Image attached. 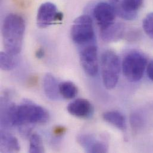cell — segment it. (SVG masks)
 <instances>
[{
  "label": "cell",
  "mask_w": 153,
  "mask_h": 153,
  "mask_svg": "<svg viewBox=\"0 0 153 153\" xmlns=\"http://www.w3.org/2000/svg\"><path fill=\"white\" fill-rule=\"evenodd\" d=\"M25 30L24 19L16 14H10L4 20L2 26V37L7 53L16 56L22 48Z\"/></svg>",
  "instance_id": "cell-1"
},
{
  "label": "cell",
  "mask_w": 153,
  "mask_h": 153,
  "mask_svg": "<svg viewBox=\"0 0 153 153\" xmlns=\"http://www.w3.org/2000/svg\"><path fill=\"white\" fill-rule=\"evenodd\" d=\"M16 126H20L21 131L26 129V134L29 126L47 123L50 119L48 112L42 107L35 103L25 100L17 107Z\"/></svg>",
  "instance_id": "cell-2"
},
{
  "label": "cell",
  "mask_w": 153,
  "mask_h": 153,
  "mask_svg": "<svg viewBox=\"0 0 153 153\" xmlns=\"http://www.w3.org/2000/svg\"><path fill=\"white\" fill-rule=\"evenodd\" d=\"M101 71L105 87L112 89L117 85L120 72V62L118 56L111 50H106L101 55Z\"/></svg>",
  "instance_id": "cell-3"
},
{
  "label": "cell",
  "mask_w": 153,
  "mask_h": 153,
  "mask_svg": "<svg viewBox=\"0 0 153 153\" xmlns=\"http://www.w3.org/2000/svg\"><path fill=\"white\" fill-rule=\"evenodd\" d=\"M147 65V57L138 51H131L125 57L122 62L124 76L131 82H137L143 77Z\"/></svg>",
  "instance_id": "cell-4"
},
{
  "label": "cell",
  "mask_w": 153,
  "mask_h": 153,
  "mask_svg": "<svg viewBox=\"0 0 153 153\" xmlns=\"http://www.w3.org/2000/svg\"><path fill=\"white\" fill-rule=\"evenodd\" d=\"M73 41L80 46L95 42V33L92 19L88 15L78 17L71 28Z\"/></svg>",
  "instance_id": "cell-5"
},
{
  "label": "cell",
  "mask_w": 153,
  "mask_h": 153,
  "mask_svg": "<svg viewBox=\"0 0 153 153\" xmlns=\"http://www.w3.org/2000/svg\"><path fill=\"white\" fill-rule=\"evenodd\" d=\"M63 14L57 10L56 5L50 2L43 3L38 8L36 22L40 28H45L60 23L63 20Z\"/></svg>",
  "instance_id": "cell-6"
},
{
  "label": "cell",
  "mask_w": 153,
  "mask_h": 153,
  "mask_svg": "<svg viewBox=\"0 0 153 153\" xmlns=\"http://www.w3.org/2000/svg\"><path fill=\"white\" fill-rule=\"evenodd\" d=\"M80 60L83 71L88 75L94 77L97 75L98 50L95 42L83 46L80 51Z\"/></svg>",
  "instance_id": "cell-7"
},
{
  "label": "cell",
  "mask_w": 153,
  "mask_h": 153,
  "mask_svg": "<svg viewBox=\"0 0 153 153\" xmlns=\"http://www.w3.org/2000/svg\"><path fill=\"white\" fill-rule=\"evenodd\" d=\"M143 2L144 0H110L116 15L126 20H132L137 18L138 11Z\"/></svg>",
  "instance_id": "cell-8"
},
{
  "label": "cell",
  "mask_w": 153,
  "mask_h": 153,
  "mask_svg": "<svg viewBox=\"0 0 153 153\" xmlns=\"http://www.w3.org/2000/svg\"><path fill=\"white\" fill-rule=\"evenodd\" d=\"M77 141L88 153H107L108 151V146L106 141L94 134L79 135L77 138Z\"/></svg>",
  "instance_id": "cell-9"
},
{
  "label": "cell",
  "mask_w": 153,
  "mask_h": 153,
  "mask_svg": "<svg viewBox=\"0 0 153 153\" xmlns=\"http://www.w3.org/2000/svg\"><path fill=\"white\" fill-rule=\"evenodd\" d=\"M93 15L100 29L114 22L116 14L110 5L107 2L98 3L93 10Z\"/></svg>",
  "instance_id": "cell-10"
},
{
  "label": "cell",
  "mask_w": 153,
  "mask_h": 153,
  "mask_svg": "<svg viewBox=\"0 0 153 153\" xmlns=\"http://www.w3.org/2000/svg\"><path fill=\"white\" fill-rule=\"evenodd\" d=\"M67 109L71 114L81 119L90 117L94 112L92 104L88 100L83 98H78L71 102Z\"/></svg>",
  "instance_id": "cell-11"
},
{
  "label": "cell",
  "mask_w": 153,
  "mask_h": 153,
  "mask_svg": "<svg viewBox=\"0 0 153 153\" xmlns=\"http://www.w3.org/2000/svg\"><path fill=\"white\" fill-rule=\"evenodd\" d=\"M100 30L102 40L105 42L110 43L116 42L123 37L125 26L122 23L114 22Z\"/></svg>",
  "instance_id": "cell-12"
},
{
  "label": "cell",
  "mask_w": 153,
  "mask_h": 153,
  "mask_svg": "<svg viewBox=\"0 0 153 153\" xmlns=\"http://www.w3.org/2000/svg\"><path fill=\"white\" fill-rule=\"evenodd\" d=\"M59 85L56 78L50 74H47L44 77L43 88L46 96L51 100L59 98Z\"/></svg>",
  "instance_id": "cell-13"
},
{
  "label": "cell",
  "mask_w": 153,
  "mask_h": 153,
  "mask_svg": "<svg viewBox=\"0 0 153 153\" xmlns=\"http://www.w3.org/2000/svg\"><path fill=\"white\" fill-rule=\"evenodd\" d=\"M1 151L6 153H17L20 150L17 139L5 131H1Z\"/></svg>",
  "instance_id": "cell-14"
},
{
  "label": "cell",
  "mask_w": 153,
  "mask_h": 153,
  "mask_svg": "<svg viewBox=\"0 0 153 153\" xmlns=\"http://www.w3.org/2000/svg\"><path fill=\"white\" fill-rule=\"evenodd\" d=\"M102 118L105 122L119 129L125 131L126 128L125 117L119 111H109L105 112L102 114Z\"/></svg>",
  "instance_id": "cell-15"
},
{
  "label": "cell",
  "mask_w": 153,
  "mask_h": 153,
  "mask_svg": "<svg viewBox=\"0 0 153 153\" xmlns=\"http://www.w3.org/2000/svg\"><path fill=\"white\" fill-rule=\"evenodd\" d=\"M59 91L60 95L67 100H72L76 97L78 93L76 86L71 82H62L59 85Z\"/></svg>",
  "instance_id": "cell-16"
},
{
  "label": "cell",
  "mask_w": 153,
  "mask_h": 153,
  "mask_svg": "<svg viewBox=\"0 0 153 153\" xmlns=\"http://www.w3.org/2000/svg\"><path fill=\"white\" fill-rule=\"evenodd\" d=\"M17 61L13 56L8 53L1 52L0 54V67L2 71H9L15 68Z\"/></svg>",
  "instance_id": "cell-17"
},
{
  "label": "cell",
  "mask_w": 153,
  "mask_h": 153,
  "mask_svg": "<svg viewBox=\"0 0 153 153\" xmlns=\"http://www.w3.org/2000/svg\"><path fill=\"white\" fill-rule=\"evenodd\" d=\"M44 147L42 139L39 135L36 133L32 134L29 140V150L30 153H44Z\"/></svg>",
  "instance_id": "cell-18"
},
{
  "label": "cell",
  "mask_w": 153,
  "mask_h": 153,
  "mask_svg": "<svg viewBox=\"0 0 153 153\" xmlns=\"http://www.w3.org/2000/svg\"><path fill=\"white\" fill-rule=\"evenodd\" d=\"M144 123V117L139 112H134L130 116V124L132 129L134 131H137L141 129Z\"/></svg>",
  "instance_id": "cell-19"
},
{
  "label": "cell",
  "mask_w": 153,
  "mask_h": 153,
  "mask_svg": "<svg viewBox=\"0 0 153 153\" xmlns=\"http://www.w3.org/2000/svg\"><path fill=\"white\" fill-rule=\"evenodd\" d=\"M143 27L146 33L153 39V13L149 14L144 19Z\"/></svg>",
  "instance_id": "cell-20"
},
{
  "label": "cell",
  "mask_w": 153,
  "mask_h": 153,
  "mask_svg": "<svg viewBox=\"0 0 153 153\" xmlns=\"http://www.w3.org/2000/svg\"><path fill=\"white\" fill-rule=\"evenodd\" d=\"M67 129L62 126H57L53 129V134L56 137H61L66 132Z\"/></svg>",
  "instance_id": "cell-21"
},
{
  "label": "cell",
  "mask_w": 153,
  "mask_h": 153,
  "mask_svg": "<svg viewBox=\"0 0 153 153\" xmlns=\"http://www.w3.org/2000/svg\"><path fill=\"white\" fill-rule=\"evenodd\" d=\"M140 32L137 30H133L129 33L127 35V39L129 41H135L140 38Z\"/></svg>",
  "instance_id": "cell-22"
},
{
  "label": "cell",
  "mask_w": 153,
  "mask_h": 153,
  "mask_svg": "<svg viewBox=\"0 0 153 153\" xmlns=\"http://www.w3.org/2000/svg\"><path fill=\"white\" fill-rule=\"evenodd\" d=\"M147 73L148 77L153 82V60L148 65L147 69Z\"/></svg>",
  "instance_id": "cell-23"
},
{
  "label": "cell",
  "mask_w": 153,
  "mask_h": 153,
  "mask_svg": "<svg viewBox=\"0 0 153 153\" xmlns=\"http://www.w3.org/2000/svg\"><path fill=\"white\" fill-rule=\"evenodd\" d=\"M44 54H45V53H44V51L42 48H39L36 51V53H35V56L38 59H42L44 57Z\"/></svg>",
  "instance_id": "cell-24"
}]
</instances>
